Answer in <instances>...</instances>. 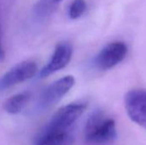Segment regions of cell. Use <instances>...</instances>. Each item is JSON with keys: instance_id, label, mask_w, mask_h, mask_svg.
I'll return each mask as SVG.
<instances>
[{"instance_id": "obj_1", "label": "cell", "mask_w": 146, "mask_h": 145, "mask_svg": "<svg viewBox=\"0 0 146 145\" xmlns=\"http://www.w3.org/2000/svg\"><path fill=\"white\" fill-rule=\"evenodd\" d=\"M117 137L115 120L104 111L98 110L87 119L85 126V139L92 145H107Z\"/></svg>"}, {"instance_id": "obj_2", "label": "cell", "mask_w": 146, "mask_h": 145, "mask_svg": "<svg viewBox=\"0 0 146 145\" xmlns=\"http://www.w3.org/2000/svg\"><path fill=\"white\" fill-rule=\"evenodd\" d=\"M86 108V104L84 103H74L61 108L54 114L46 128L56 131H70Z\"/></svg>"}, {"instance_id": "obj_3", "label": "cell", "mask_w": 146, "mask_h": 145, "mask_svg": "<svg viewBox=\"0 0 146 145\" xmlns=\"http://www.w3.org/2000/svg\"><path fill=\"white\" fill-rule=\"evenodd\" d=\"M125 107L130 119L146 129V90L128 91L125 96Z\"/></svg>"}, {"instance_id": "obj_4", "label": "cell", "mask_w": 146, "mask_h": 145, "mask_svg": "<svg viewBox=\"0 0 146 145\" xmlns=\"http://www.w3.org/2000/svg\"><path fill=\"white\" fill-rule=\"evenodd\" d=\"M127 54V47L123 42H112L104 47L95 58V65L101 70L110 69L121 62Z\"/></svg>"}, {"instance_id": "obj_5", "label": "cell", "mask_w": 146, "mask_h": 145, "mask_svg": "<svg viewBox=\"0 0 146 145\" xmlns=\"http://www.w3.org/2000/svg\"><path fill=\"white\" fill-rule=\"evenodd\" d=\"M75 79L72 75L65 76L50 85L42 93L39 106L42 109L49 108L58 103L74 86Z\"/></svg>"}, {"instance_id": "obj_6", "label": "cell", "mask_w": 146, "mask_h": 145, "mask_svg": "<svg viewBox=\"0 0 146 145\" xmlns=\"http://www.w3.org/2000/svg\"><path fill=\"white\" fill-rule=\"evenodd\" d=\"M37 72V65L33 61H23L14 66L0 79V89H6L33 78Z\"/></svg>"}, {"instance_id": "obj_7", "label": "cell", "mask_w": 146, "mask_h": 145, "mask_svg": "<svg viewBox=\"0 0 146 145\" xmlns=\"http://www.w3.org/2000/svg\"><path fill=\"white\" fill-rule=\"evenodd\" d=\"M73 55V47L68 42H62L58 44L50 57L49 62L41 69L40 77H47L62 68H64L70 62Z\"/></svg>"}, {"instance_id": "obj_8", "label": "cell", "mask_w": 146, "mask_h": 145, "mask_svg": "<svg viewBox=\"0 0 146 145\" xmlns=\"http://www.w3.org/2000/svg\"><path fill=\"white\" fill-rule=\"evenodd\" d=\"M74 136L70 131H56L46 128L38 137L36 145H73Z\"/></svg>"}, {"instance_id": "obj_9", "label": "cell", "mask_w": 146, "mask_h": 145, "mask_svg": "<svg viewBox=\"0 0 146 145\" xmlns=\"http://www.w3.org/2000/svg\"><path fill=\"white\" fill-rule=\"evenodd\" d=\"M31 97L30 92L24 91L18 94L12 96L11 97L8 98L3 103L4 110L10 114L15 115L20 113L27 104Z\"/></svg>"}, {"instance_id": "obj_10", "label": "cell", "mask_w": 146, "mask_h": 145, "mask_svg": "<svg viewBox=\"0 0 146 145\" xmlns=\"http://www.w3.org/2000/svg\"><path fill=\"white\" fill-rule=\"evenodd\" d=\"M62 1L63 0H38L33 7L34 13L41 18L49 17L57 9Z\"/></svg>"}, {"instance_id": "obj_11", "label": "cell", "mask_w": 146, "mask_h": 145, "mask_svg": "<svg viewBox=\"0 0 146 145\" xmlns=\"http://www.w3.org/2000/svg\"><path fill=\"white\" fill-rule=\"evenodd\" d=\"M86 10V3L85 0H74L69 7L68 15L73 20L78 19L84 15Z\"/></svg>"}, {"instance_id": "obj_12", "label": "cell", "mask_w": 146, "mask_h": 145, "mask_svg": "<svg viewBox=\"0 0 146 145\" xmlns=\"http://www.w3.org/2000/svg\"><path fill=\"white\" fill-rule=\"evenodd\" d=\"M4 57H5V53H4V50L1 43V39H0V62H3L4 60Z\"/></svg>"}]
</instances>
